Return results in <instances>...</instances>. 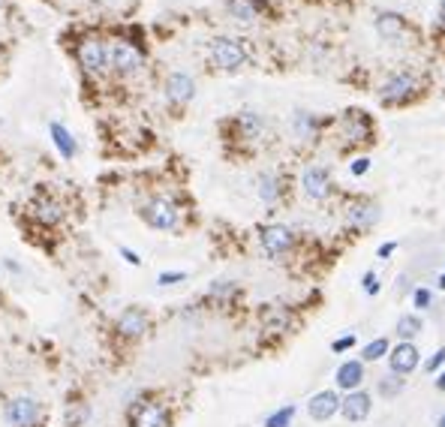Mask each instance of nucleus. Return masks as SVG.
<instances>
[{"mask_svg": "<svg viewBox=\"0 0 445 427\" xmlns=\"http://www.w3.org/2000/svg\"><path fill=\"white\" fill-rule=\"evenodd\" d=\"M418 93H422V78H418L415 73L403 70V73H391L385 78V85L379 88V102L385 105H403L415 100Z\"/></svg>", "mask_w": 445, "mask_h": 427, "instance_id": "nucleus-1", "label": "nucleus"}, {"mask_svg": "<svg viewBox=\"0 0 445 427\" xmlns=\"http://www.w3.org/2000/svg\"><path fill=\"white\" fill-rule=\"evenodd\" d=\"M142 220L151 226V229L172 232V229H178L181 211H178V205H174V202H169V199L157 196V199H151V202L142 205Z\"/></svg>", "mask_w": 445, "mask_h": 427, "instance_id": "nucleus-2", "label": "nucleus"}, {"mask_svg": "<svg viewBox=\"0 0 445 427\" xmlns=\"http://www.w3.org/2000/svg\"><path fill=\"white\" fill-rule=\"evenodd\" d=\"M211 60H214V66H220V70L235 73L247 63V48L232 36H217L211 43Z\"/></svg>", "mask_w": 445, "mask_h": 427, "instance_id": "nucleus-3", "label": "nucleus"}, {"mask_svg": "<svg viewBox=\"0 0 445 427\" xmlns=\"http://www.w3.org/2000/svg\"><path fill=\"white\" fill-rule=\"evenodd\" d=\"M259 241H262V250L268 253L271 259H280V256H286V253L292 250L295 244V235L289 226H283V223H268L259 229Z\"/></svg>", "mask_w": 445, "mask_h": 427, "instance_id": "nucleus-4", "label": "nucleus"}, {"mask_svg": "<svg viewBox=\"0 0 445 427\" xmlns=\"http://www.w3.org/2000/svg\"><path fill=\"white\" fill-rule=\"evenodd\" d=\"M385 358H388V373L407 376V373H412L418 364H422V349H418L415 343H403V340H397V346H391Z\"/></svg>", "mask_w": 445, "mask_h": 427, "instance_id": "nucleus-5", "label": "nucleus"}, {"mask_svg": "<svg viewBox=\"0 0 445 427\" xmlns=\"http://www.w3.org/2000/svg\"><path fill=\"white\" fill-rule=\"evenodd\" d=\"M142 63H145V58H142V51L136 48V46H130V43H112L109 46V66L115 73H120V75H130V73H139L142 70Z\"/></svg>", "mask_w": 445, "mask_h": 427, "instance_id": "nucleus-6", "label": "nucleus"}, {"mask_svg": "<svg viewBox=\"0 0 445 427\" xmlns=\"http://www.w3.org/2000/svg\"><path fill=\"white\" fill-rule=\"evenodd\" d=\"M346 223L349 229H358V232H367L379 223V205L370 202V199H352L346 205Z\"/></svg>", "mask_w": 445, "mask_h": 427, "instance_id": "nucleus-7", "label": "nucleus"}, {"mask_svg": "<svg viewBox=\"0 0 445 427\" xmlns=\"http://www.w3.org/2000/svg\"><path fill=\"white\" fill-rule=\"evenodd\" d=\"M39 404L33 397H16V400H9L6 404V412H4V418L9 427H33L39 421Z\"/></svg>", "mask_w": 445, "mask_h": 427, "instance_id": "nucleus-8", "label": "nucleus"}, {"mask_svg": "<svg viewBox=\"0 0 445 427\" xmlns=\"http://www.w3.org/2000/svg\"><path fill=\"white\" fill-rule=\"evenodd\" d=\"M301 190L307 199H313V202H322V199L331 196V175L328 169L322 166H307L301 172Z\"/></svg>", "mask_w": 445, "mask_h": 427, "instance_id": "nucleus-9", "label": "nucleus"}, {"mask_svg": "<svg viewBox=\"0 0 445 427\" xmlns=\"http://www.w3.org/2000/svg\"><path fill=\"white\" fill-rule=\"evenodd\" d=\"M370 412H373V397L364 391V389L346 391V397H340V416H343L346 421H352V424L367 421Z\"/></svg>", "mask_w": 445, "mask_h": 427, "instance_id": "nucleus-10", "label": "nucleus"}, {"mask_svg": "<svg viewBox=\"0 0 445 427\" xmlns=\"http://www.w3.org/2000/svg\"><path fill=\"white\" fill-rule=\"evenodd\" d=\"M376 33H379L385 43H400V46H407V39H409V31H407V21H403L397 12H376Z\"/></svg>", "mask_w": 445, "mask_h": 427, "instance_id": "nucleus-11", "label": "nucleus"}, {"mask_svg": "<svg viewBox=\"0 0 445 427\" xmlns=\"http://www.w3.org/2000/svg\"><path fill=\"white\" fill-rule=\"evenodd\" d=\"M340 412V394L325 389V391H316L313 397L307 400V416L313 421H328Z\"/></svg>", "mask_w": 445, "mask_h": 427, "instance_id": "nucleus-12", "label": "nucleus"}, {"mask_svg": "<svg viewBox=\"0 0 445 427\" xmlns=\"http://www.w3.org/2000/svg\"><path fill=\"white\" fill-rule=\"evenodd\" d=\"M78 63L85 66L88 73H103L109 66V46L100 43V39H85L78 46Z\"/></svg>", "mask_w": 445, "mask_h": 427, "instance_id": "nucleus-13", "label": "nucleus"}, {"mask_svg": "<svg viewBox=\"0 0 445 427\" xmlns=\"http://www.w3.org/2000/svg\"><path fill=\"white\" fill-rule=\"evenodd\" d=\"M340 127H343V136L349 144H358V142H370L373 136V127H370V117L364 112H346L340 117Z\"/></svg>", "mask_w": 445, "mask_h": 427, "instance_id": "nucleus-14", "label": "nucleus"}, {"mask_svg": "<svg viewBox=\"0 0 445 427\" xmlns=\"http://www.w3.org/2000/svg\"><path fill=\"white\" fill-rule=\"evenodd\" d=\"M130 424L132 427H166L169 412L163 404H136L130 409Z\"/></svg>", "mask_w": 445, "mask_h": 427, "instance_id": "nucleus-15", "label": "nucleus"}, {"mask_svg": "<svg viewBox=\"0 0 445 427\" xmlns=\"http://www.w3.org/2000/svg\"><path fill=\"white\" fill-rule=\"evenodd\" d=\"M166 97L174 105H187V102L196 97V82L187 73H172L166 78Z\"/></svg>", "mask_w": 445, "mask_h": 427, "instance_id": "nucleus-16", "label": "nucleus"}, {"mask_svg": "<svg viewBox=\"0 0 445 427\" xmlns=\"http://www.w3.org/2000/svg\"><path fill=\"white\" fill-rule=\"evenodd\" d=\"M334 382H337V389H343V391H358L361 382H364V362L361 358L343 362L334 373Z\"/></svg>", "mask_w": 445, "mask_h": 427, "instance_id": "nucleus-17", "label": "nucleus"}, {"mask_svg": "<svg viewBox=\"0 0 445 427\" xmlns=\"http://www.w3.org/2000/svg\"><path fill=\"white\" fill-rule=\"evenodd\" d=\"M145 328H147V313L142 310V307H127L117 319V331L124 337H142Z\"/></svg>", "mask_w": 445, "mask_h": 427, "instance_id": "nucleus-18", "label": "nucleus"}, {"mask_svg": "<svg viewBox=\"0 0 445 427\" xmlns=\"http://www.w3.org/2000/svg\"><path fill=\"white\" fill-rule=\"evenodd\" d=\"M394 331H397V340H403V343H412L418 334L424 331V319L418 316V313H403V316H397V325H394Z\"/></svg>", "mask_w": 445, "mask_h": 427, "instance_id": "nucleus-19", "label": "nucleus"}, {"mask_svg": "<svg viewBox=\"0 0 445 427\" xmlns=\"http://www.w3.org/2000/svg\"><path fill=\"white\" fill-rule=\"evenodd\" d=\"M226 9L238 24H253L259 19V4H256V0H229Z\"/></svg>", "mask_w": 445, "mask_h": 427, "instance_id": "nucleus-20", "label": "nucleus"}, {"mask_svg": "<svg viewBox=\"0 0 445 427\" xmlns=\"http://www.w3.org/2000/svg\"><path fill=\"white\" fill-rule=\"evenodd\" d=\"M33 214H36V217L43 220L46 226H55V223L63 217V208H61L51 196H39L36 202H33Z\"/></svg>", "mask_w": 445, "mask_h": 427, "instance_id": "nucleus-21", "label": "nucleus"}, {"mask_svg": "<svg viewBox=\"0 0 445 427\" xmlns=\"http://www.w3.org/2000/svg\"><path fill=\"white\" fill-rule=\"evenodd\" d=\"M48 136H51V142H55V148L61 151V157L73 159V154H75V139H73L70 130H66L63 124H51V127H48Z\"/></svg>", "mask_w": 445, "mask_h": 427, "instance_id": "nucleus-22", "label": "nucleus"}, {"mask_svg": "<svg viewBox=\"0 0 445 427\" xmlns=\"http://www.w3.org/2000/svg\"><path fill=\"white\" fill-rule=\"evenodd\" d=\"M283 193V186H280V178L274 175V172H265V175H259V199L265 205H274L277 199Z\"/></svg>", "mask_w": 445, "mask_h": 427, "instance_id": "nucleus-23", "label": "nucleus"}, {"mask_svg": "<svg viewBox=\"0 0 445 427\" xmlns=\"http://www.w3.org/2000/svg\"><path fill=\"white\" fill-rule=\"evenodd\" d=\"M238 127H241V136L244 139H259L265 130V121H262V115H256V112H241Z\"/></svg>", "mask_w": 445, "mask_h": 427, "instance_id": "nucleus-24", "label": "nucleus"}, {"mask_svg": "<svg viewBox=\"0 0 445 427\" xmlns=\"http://www.w3.org/2000/svg\"><path fill=\"white\" fill-rule=\"evenodd\" d=\"M388 349H391V343H388L385 337H376V340H370V343L361 349V362H364V364H367V362H379V358L388 355Z\"/></svg>", "mask_w": 445, "mask_h": 427, "instance_id": "nucleus-25", "label": "nucleus"}, {"mask_svg": "<svg viewBox=\"0 0 445 427\" xmlns=\"http://www.w3.org/2000/svg\"><path fill=\"white\" fill-rule=\"evenodd\" d=\"M403 389H407V379L397 376V373H388V376L379 379V394L388 397V400L397 397V394H403Z\"/></svg>", "mask_w": 445, "mask_h": 427, "instance_id": "nucleus-26", "label": "nucleus"}, {"mask_svg": "<svg viewBox=\"0 0 445 427\" xmlns=\"http://www.w3.org/2000/svg\"><path fill=\"white\" fill-rule=\"evenodd\" d=\"M295 412H298V409H295L292 404L289 406H280L277 412H271V416L265 418V427H289L292 418H295Z\"/></svg>", "mask_w": 445, "mask_h": 427, "instance_id": "nucleus-27", "label": "nucleus"}, {"mask_svg": "<svg viewBox=\"0 0 445 427\" xmlns=\"http://www.w3.org/2000/svg\"><path fill=\"white\" fill-rule=\"evenodd\" d=\"M313 130H316V117L313 115H310V112L295 115V132H298L301 139H310V136H313Z\"/></svg>", "mask_w": 445, "mask_h": 427, "instance_id": "nucleus-28", "label": "nucleus"}, {"mask_svg": "<svg viewBox=\"0 0 445 427\" xmlns=\"http://www.w3.org/2000/svg\"><path fill=\"white\" fill-rule=\"evenodd\" d=\"M361 289H364V295H370V298H376L382 292V283H379V274L376 271H367L364 274V280H361Z\"/></svg>", "mask_w": 445, "mask_h": 427, "instance_id": "nucleus-29", "label": "nucleus"}, {"mask_svg": "<svg viewBox=\"0 0 445 427\" xmlns=\"http://www.w3.org/2000/svg\"><path fill=\"white\" fill-rule=\"evenodd\" d=\"M412 304L418 307V310H427V307L434 304V292H430V289H424V286L412 289Z\"/></svg>", "mask_w": 445, "mask_h": 427, "instance_id": "nucleus-30", "label": "nucleus"}, {"mask_svg": "<svg viewBox=\"0 0 445 427\" xmlns=\"http://www.w3.org/2000/svg\"><path fill=\"white\" fill-rule=\"evenodd\" d=\"M235 292H238V286H235V283H226V280H223V283H214V286L208 289V295H211V298H232Z\"/></svg>", "mask_w": 445, "mask_h": 427, "instance_id": "nucleus-31", "label": "nucleus"}, {"mask_svg": "<svg viewBox=\"0 0 445 427\" xmlns=\"http://www.w3.org/2000/svg\"><path fill=\"white\" fill-rule=\"evenodd\" d=\"M352 346H355V334H343V337H337V340L331 343V352L340 355V352H349Z\"/></svg>", "mask_w": 445, "mask_h": 427, "instance_id": "nucleus-32", "label": "nucleus"}, {"mask_svg": "<svg viewBox=\"0 0 445 427\" xmlns=\"http://www.w3.org/2000/svg\"><path fill=\"white\" fill-rule=\"evenodd\" d=\"M424 370H427V373H439V370H445V349H436L434 355H430V362L424 364Z\"/></svg>", "mask_w": 445, "mask_h": 427, "instance_id": "nucleus-33", "label": "nucleus"}, {"mask_svg": "<svg viewBox=\"0 0 445 427\" xmlns=\"http://www.w3.org/2000/svg\"><path fill=\"white\" fill-rule=\"evenodd\" d=\"M88 418V406H78V409H66V424H70V427H78V424H82Z\"/></svg>", "mask_w": 445, "mask_h": 427, "instance_id": "nucleus-34", "label": "nucleus"}, {"mask_svg": "<svg viewBox=\"0 0 445 427\" xmlns=\"http://www.w3.org/2000/svg\"><path fill=\"white\" fill-rule=\"evenodd\" d=\"M184 280H187L184 271H166V274L157 277V283H159V286H174V283H184Z\"/></svg>", "mask_w": 445, "mask_h": 427, "instance_id": "nucleus-35", "label": "nucleus"}, {"mask_svg": "<svg viewBox=\"0 0 445 427\" xmlns=\"http://www.w3.org/2000/svg\"><path fill=\"white\" fill-rule=\"evenodd\" d=\"M367 172H370V159H367V157H358V159H352V175H355V178L367 175Z\"/></svg>", "mask_w": 445, "mask_h": 427, "instance_id": "nucleus-36", "label": "nucleus"}, {"mask_svg": "<svg viewBox=\"0 0 445 427\" xmlns=\"http://www.w3.org/2000/svg\"><path fill=\"white\" fill-rule=\"evenodd\" d=\"M394 253H397V241H385L379 250H376V256H379V259H388V256H394Z\"/></svg>", "mask_w": 445, "mask_h": 427, "instance_id": "nucleus-37", "label": "nucleus"}, {"mask_svg": "<svg viewBox=\"0 0 445 427\" xmlns=\"http://www.w3.org/2000/svg\"><path fill=\"white\" fill-rule=\"evenodd\" d=\"M120 256H124L130 265H142V259H139V256H136V253H132L130 247H120Z\"/></svg>", "mask_w": 445, "mask_h": 427, "instance_id": "nucleus-38", "label": "nucleus"}, {"mask_svg": "<svg viewBox=\"0 0 445 427\" xmlns=\"http://www.w3.org/2000/svg\"><path fill=\"white\" fill-rule=\"evenodd\" d=\"M434 385H436V391H445V370H439V373H436Z\"/></svg>", "mask_w": 445, "mask_h": 427, "instance_id": "nucleus-39", "label": "nucleus"}, {"mask_svg": "<svg viewBox=\"0 0 445 427\" xmlns=\"http://www.w3.org/2000/svg\"><path fill=\"white\" fill-rule=\"evenodd\" d=\"M439 28L445 31V0H439Z\"/></svg>", "mask_w": 445, "mask_h": 427, "instance_id": "nucleus-40", "label": "nucleus"}, {"mask_svg": "<svg viewBox=\"0 0 445 427\" xmlns=\"http://www.w3.org/2000/svg\"><path fill=\"white\" fill-rule=\"evenodd\" d=\"M436 286H439V289H445V271L439 274V280H436Z\"/></svg>", "mask_w": 445, "mask_h": 427, "instance_id": "nucleus-41", "label": "nucleus"}, {"mask_svg": "<svg viewBox=\"0 0 445 427\" xmlns=\"http://www.w3.org/2000/svg\"><path fill=\"white\" fill-rule=\"evenodd\" d=\"M436 427H445V416H439V418H436Z\"/></svg>", "mask_w": 445, "mask_h": 427, "instance_id": "nucleus-42", "label": "nucleus"}, {"mask_svg": "<svg viewBox=\"0 0 445 427\" xmlns=\"http://www.w3.org/2000/svg\"><path fill=\"white\" fill-rule=\"evenodd\" d=\"M0 12H4V0H0Z\"/></svg>", "mask_w": 445, "mask_h": 427, "instance_id": "nucleus-43", "label": "nucleus"}]
</instances>
